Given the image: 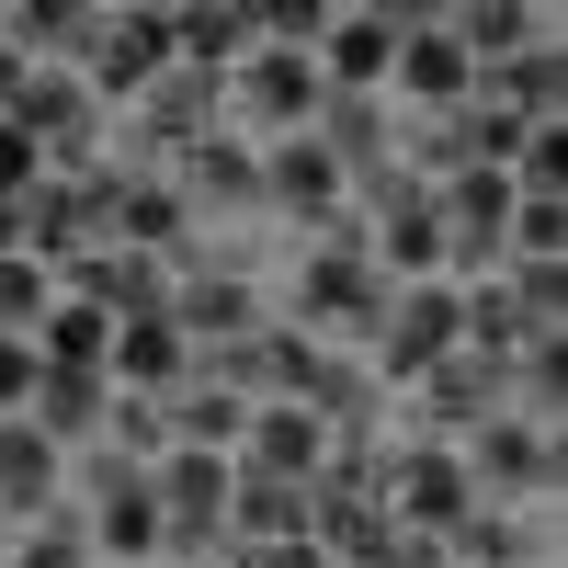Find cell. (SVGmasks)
Listing matches in <instances>:
<instances>
[{
  "instance_id": "cell-1",
  "label": "cell",
  "mask_w": 568,
  "mask_h": 568,
  "mask_svg": "<svg viewBox=\"0 0 568 568\" xmlns=\"http://www.w3.org/2000/svg\"><path fill=\"white\" fill-rule=\"evenodd\" d=\"M262 284H273V318L307 329V342H329V353H375L387 296H398V284L353 251V227H329V240H284L262 262Z\"/></svg>"
},
{
  "instance_id": "cell-2",
  "label": "cell",
  "mask_w": 568,
  "mask_h": 568,
  "mask_svg": "<svg viewBox=\"0 0 568 568\" xmlns=\"http://www.w3.org/2000/svg\"><path fill=\"white\" fill-rule=\"evenodd\" d=\"M262 262H273V251H216V240H205L194 262L171 273V329L194 342V364H227V353H240L251 329L273 318V284H262Z\"/></svg>"
},
{
  "instance_id": "cell-3",
  "label": "cell",
  "mask_w": 568,
  "mask_h": 568,
  "mask_svg": "<svg viewBox=\"0 0 568 568\" xmlns=\"http://www.w3.org/2000/svg\"><path fill=\"white\" fill-rule=\"evenodd\" d=\"M455 455H466V478H478V500H489V511H568V433L524 420L511 398H500V409H489Z\"/></svg>"
},
{
  "instance_id": "cell-4",
  "label": "cell",
  "mask_w": 568,
  "mask_h": 568,
  "mask_svg": "<svg viewBox=\"0 0 568 568\" xmlns=\"http://www.w3.org/2000/svg\"><path fill=\"white\" fill-rule=\"evenodd\" d=\"M375 500H387V524L420 535V546H455L466 524H478V478H466V455L433 444V433H387V478H375Z\"/></svg>"
},
{
  "instance_id": "cell-5",
  "label": "cell",
  "mask_w": 568,
  "mask_h": 568,
  "mask_svg": "<svg viewBox=\"0 0 568 568\" xmlns=\"http://www.w3.org/2000/svg\"><path fill=\"white\" fill-rule=\"evenodd\" d=\"M398 69H387V114L398 125H455L466 103H478V58L455 45V23H444V0H398Z\"/></svg>"
},
{
  "instance_id": "cell-6",
  "label": "cell",
  "mask_w": 568,
  "mask_h": 568,
  "mask_svg": "<svg viewBox=\"0 0 568 568\" xmlns=\"http://www.w3.org/2000/svg\"><path fill=\"white\" fill-rule=\"evenodd\" d=\"M262 160V240L284 251V240H329V227L353 216V171L318 149V136H273V149H251Z\"/></svg>"
},
{
  "instance_id": "cell-7",
  "label": "cell",
  "mask_w": 568,
  "mask_h": 568,
  "mask_svg": "<svg viewBox=\"0 0 568 568\" xmlns=\"http://www.w3.org/2000/svg\"><path fill=\"white\" fill-rule=\"evenodd\" d=\"M149 489H160L171 557H227V489H240V455H205V444H160V455H149Z\"/></svg>"
},
{
  "instance_id": "cell-8",
  "label": "cell",
  "mask_w": 568,
  "mask_h": 568,
  "mask_svg": "<svg viewBox=\"0 0 568 568\" xmlns=\"http://www.w3.org/2000/svg\"><path fill=\"white\" fill-rule=\"evenodd\" d=\"M398 0H329V34L307 45L329 103H387V69H398Z\"/></svg>"
},
{
  "instance_id": "cell-9",
  "label": "cell",
  "mask_w": 568,
  "mask_h": 568,
  "mask_svg": "<svg viewBox=\"0 0 568 568\" xmlns=\"http://www.w3.org/2000/svg\"><path fill=\"white\" fill-rule=\"evenodd\" d=\"M80 69H91V103L125 114L136 91L171 69V0H114V12H103V45H91Z\"/></svg>"
},
{
  "instance_id": "cell-10",
  "label": "cell",
  "mask_w": 568,
  "mask_h": 568,
  "mask_svg": "<svg viewBox=\"0 0 568 568\" xmlns=\"http://www.w3.org/2000/svg\"><path fill=\"white\" fill-rule=\"evenodd\" d=\"M342 455V433L307 409V398H251L240 420V478H284V489H318V466Z\"/></svg>"
},
{
  "instance_id": "cell-11",
  "label": "cell",
  "mask_w": 568,
  "mask_h": 568,
  "mask_svg": "<svg viewBox=\"0 0 568 568\" xmlns=\"http://www.w3.org/2000/svg\"><path fill=\"white\" fill-rule=\"evenodd\" d=\"M114 251H149V262H171V273L205 251V227H194V205H182L171 171H136V160L114 171Z\"/></svg>"
},
{
  "instance_id": "cell-12",
  "label": "cell",
  "mask_w": 568,
  "mask_h": 568,
  "mask_svg": "<svg viewBox=\"0 0 568 568\" xmlns=\"http://www.w3.org/2000/svg\"><path fill=\"white\" fill-rule=\"evenodd\" d=\"M69 511V455L34 433V420H0V535L23 524H58Z\"/></svg>"
},
{
  "instance_id": "cell-13",
  "label": "cell",
  "mask_w": 568,
  "mask_h": 568,
  "mask_svg": "<svg viewBox=\"0 0 568 568\" xmlns=\"http://www.w3.org/2000/svg\"><path fill=\"white\" fill-rule=\"evenodd\" d=\"M444 23H455L466 58H478V80H489V69H511V58H535L546 34H568L557 0H444Z\"/></svg>"
},
{
  "instance_id": "cell-14",
  "label": "cell",
  "mask_w": 568,
  "mask_h": 568,
  "mask_svg": "<svg viewBox=\"0 0 568 568\" xmlns=\"http://www.w3.org/2000/svg\"><path fill=\"white\" fill-rule=\"evenodd\" d=\"M103 387L114 398H171V387H194V342L171 329V307L160 318H114V353H103Z\"/></svg>"
},
{
  "instance_id": "cell-15",
  "label": "cell",
  "mask_w": 568,
  "mask_h": 568,
  "mask_svg": "<svg viewBox=\"0 0 568 568\" xmlns=\"http://www.w3.org/2000/svg\"><path fill=\"white\" fill-rule=\"evenodd\" d=\"M262 45L251 23V0H171V69H194V80H227Z\"/></svg>"
},
{
  "instance_id": "cell-16",
  "label": "cell",
  "mask_w": 568,
  "mask_h": 568,
  "mask_svg": "<svg viewBox=\"0 0 568 568\" xmlns=\"http://www.w3.org/2000/svg\"><path fill=\"white\" fill-rule=\"evenodd\" d=\"M58 284L91 296L103 318H160V307H171V262H149V251H91V262H69Z\"/></svg>"
},
{
  "instance_id": "cell-17",
  "label": "cell",
  "mask_w": 568,
  "mask_h": 568,
  "mask_svg": "<svg viewBox=\"0 0 568 568\" xmlns=\"http://www.w3.org/2000/svg\"><path fill=\"white\" fill-rule=\"evenodd\" d=\"M103 12L114 0H0V34L45 69V58H91V45H103Z\"/></svg>"
},
{
  "instance_id": "cell-18",
  "label": "cell",
  "mask_w": 568,
  "mask_h": 568,
  "mask_svg": "<svg viewBox=\"0 0 568 568\" xmlns=\"http://www.w3.org/2000/svg\"><path fill=\"white\" fill-rule=\"evenodd\" d=\"M240 420H251V398L227 387V375H205V364H194V387H171V398H160V444H205V455H240Z\"/></svg>"
},
{
  "instance_id": "cell-19",
  "label": "cell",
  "mask_w": 568,
  "mask_h": 568,
  "mask_svg": "<svg viewBox=\"0 0 568 568\" xmlns=\"http://www.w3.org/2000/svg\"><path fill=\"white\" fill-rule=\"evenodd\" d=\"M23 420H34V433L58 444V455H91V444L114 433V387H103V375H45Z\"/></svg>"
},
{
  "instance_id": "cell-20",
  "label": "cell",
  "mask_w": 568,
  "mask_h": 568,
  "mask_svg": "<svg viewBox=\"0 0 568 568\" xmlns=\"http://www.w3.org/2000/svg\"><path fill=\"white\" fill-rule=\"evenodd\" d=\"M34 353H45V375H103V353H114V318L91 307V296H69V284H58V307L34 318Z\"/></svg>"
},
{
  "instance_id": "cell-21",
  "label": "cell",
  "mask_w": 568,
  "mask_h": 568,
  "mask_svg": "<svg viewBox=\"0 0 568 568\" xmlns=\"http://www.w3.org/2000/svg\"><path fill=\"white\" fill-rule=\"evenodd\" d=\"M307 136H318V149H329V160L353 171V194H364V182H375V171L398 160V114H387V103H329V114H318Z\"/></svg>"
},
{
  "instance_id": "cell-22",
  "label": "cell",
  "mask_w": 568,
  "mask_h": 568,
  "mask_svg": "<svg viewBox=\"0 0 568 568\" xmlns=\"http://www.w3.org/2000/svg\"><path fill=\"white\" fill-rule=\"evenodd\" d=\"M273 535H318L307 489H284V478H240V489H227V546H273Z\"/></svg>"
},
{
  "instance_id": "cell-23",
  "label": "cell",
  "mask_w": 568,
  "mask_h": 568,
  "mask_svg": "<svg viewBox=\"0 0 568 568\" xmlns=\"http://www.w3.org/2000/svg\"><path fill=\"white\" fill-rule=\"evenodd\" d=\"M58 307V262H34V251H0V329H23L34 342V318Z\"/></svg>"
},
{
  "instance_id": "cell-24",
  "label": "cell",
  "mask_w": 568,
  "mask_h": 568,
  "mask_svg": "<svg viewBox=\"0 0 568 568\" xmlns=\"http://www.w3.org/2000/svg\"><path fill=\"white\" fill-rule=\"evenodd\" d=\"M45 182H58V160H45V136L23 114H0V205H34Z\"/></svg>"
},
{
  "instance_id": "cell-25",
  "label": "cell",
  "mask_w": 568,
  "mask_h": 568,
  "mask_svg": "<svg viewBox=\"0 0 568 568\" xmlns=\"http://www.w3.org/2000/svg\"><path fill=\"white\" fill-rule=\"evenodd\" d=\"M511 194H524V205H568V125H535V136H524Z\"/></svg>"
},
{
  "instance_id": "cell-26",
  "label": "cell",
  "mask_w": 568,
  "mask_h": 568,
  "mask_svg": "<svg viewBox=\"0 0 568 568\" xmlns=\"http://www.w3.org/2000/svg\"><path fill=\"white\" fill-rule=\"evenodd\" d=\"M0 568H91V546H80V524L58 511V524H23V535H0Z\"/></svg>"
},
{
  "instance_id": "cell-27",
  "label": "cell",
  "mask_w": 568,
  "mask_h": 568,
  "mask_svg": "<svg viewBox=\"0 0 568 568\" xmlns=\"http://www.w3.org/2000/svg\"><path fill=\"white\" fill-rule=\"evenodd\" d=\"M34 387H45V353L23 342V329H0V420H23V409H34Z\"/></svg>"
},
{
  "instance_id": "cell-28",
  "label": "cell",
  "mask_w": 568,
  "mask_h": 568,
  "mask_svg": "<svg viewBox=\"0 0 568 568\" xmlns=\"http://www.w3.org/2000/svg\"><path fill=\"white\" fill-rule=\"evenodd\" d=\"M227 568H342L318 535H273V546H227Z\"/></svg>"
},
{
  "instance_id": "cell-29",
  "label": "cell",
  "mask_w": 568,
  "mask_h": 568,
  "mask_svg": "<svg viewBox=\"0 0 568 568\" xmlns=\"http://www.w3.org/2000/svg\"><path fill=\"white\" fill-rule=\"evenodd\" d=\"M0 251H23V205H0Z\"/></svg>"
},
{
  "instance_id": "cell-30",
  "label": "cell",
  "mask_w": 568,
  "mask_h": 568,
  "mask_svg": "<svg viewBox=\"0 0 568 568\" xmlns=\"http://www.w3.org/2000/svg\"><path fill=\"white\" fill-rule=\"evenodd\" d=\"M478 568H557V557H478Z\"/></svg>"
},
{
  "instance_id": "cell-31",
  "label": "cell",
  "mask_w": 568,
  "mask_h": 568,
  "mask_svg": "<svg viewBox=\"0 0 568 568\" xmlns=\"http://www.w3.org/2000/svg\"><path fill=\"white\" fill-rule=\"evenodd\" d=\"M160 568H227V557H160Z\"/></svg>"
}]
</instances>
